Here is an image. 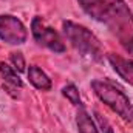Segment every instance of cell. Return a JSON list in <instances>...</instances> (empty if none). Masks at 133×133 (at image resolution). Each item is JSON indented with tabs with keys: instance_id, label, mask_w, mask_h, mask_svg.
Wrapping results in <instances>:
<instances>
[{
	"instance_id": "6",
	"label": "cell",
	"mask_w": 133,
	"mask_h": 133,
	"mask_svg": "<svg viewBox=\"0 0 133 133\" xmlns=\"http://www.w3.org/2000/svg\"><path fill=\"white\" fill-rule=\"evenodd\" d=\"M107 59L111 64L113 70L125 82H129L130 85H133V61L132 59H125V57H122L119 54H113V53H110L107 56Z\"/></svg>"
},
{
	"instance_id": "8",
	"label": "cell",
	"mask_w": 133,
	"mask_h": 133,
	"mask_svg": "<svg viewBox=\"0 0 133 133\" xmlns=\"http://www.w3.org/2000/svg\"><path fill=\"white\" fill-rule=\"evenodd\" d=\"M76 125H77L79 133H99L95 121L84 108H81L76 115Z\"/></svg>"
},
{
	"instance_id": "2",
	"label": "cell",
	"mask_w": 133,
	"mask_h": 133,
	"mask_svg": "<svg viewBox=\"0 0 133 133\" xmlns=\"http://www.w3.org/2000/svg\"><path fill=\"white\" fill-rule=\"evenodd\" d=\"M62 30L65 37L70 40L73 48L84 57H88L91 61H101L104 57V50L99 39L84 25L74 23L71 20H66L62 23Z\"/></svg>"
},
{
	"instance_id": "5",
	"label": "cell",
	"mask_w": 133,
	"mask_h": 133,
	"mask_svg": "<svg viewBox=\"0 0 133 133\" xmlns=\"http://www.w3.org/2000/svg\"><path fill=\"white\" fill-rule=\"evenodd\" d=\"M25 25L14 16H0V40L9 45H20L26 40Z\"/></svg>"
},
{
	"instance_id": "7",
	"label": "cell",
	"mask_w": 133,
	"mask_h": 133,
	"mask_svg": "<svg viewBox=\"0 0 133 133\" xmlns=\"http://www.w3.org/2000/svg\"><path fill=\"white\" fill-rule=\"evenodd\" d=\"M28 79L37 90L48 91L51 88V79L46 76L45 71H42L37 65H31L28 70Z\"/></svg>"
},
{
	"instance_id": "13",
	"label": "cell",
	"mask_w": 133,
	"mask_h": 133,
	"mask_svg": "<svg viewBox=\"0 0 133 133\" xmlns=\"http://www.w3.org/2000/svg\"><path fill=\"white\" fill-rule=\"evenodd\" d=\"M122 46L125 48V51H127L129 54H132V56H133V37L130 39V40H129V42H125Z\"/></svg>"
},
{
	"instance_id": "1",
	"label": "cell",
	"mask_w": 133,
	"mask_h": 133,
	"mask_svg": "<svg viewBox=\"0 0 133 133\" xmlns=\"http://www.w3.org/2000/svg\"><path fill=\"white\" fill-rule=\"evenodd\" d=\"M81 8L96 22L105 25L121 45L133 37V12L124 0H77Z\"/></svg>"
},
{
	"instance_id": "10",
	"label": "cell",
	"mask_w": 133,
	"mask_h": 133,
	"mask_svg": "<svg viewBox=\"0 0 133 133\" xmlns=\"http://www.w3.org/2000/svg\"><path fill=\"white\" fill-rule=\"evenodd\" d=\"M62 95H64V96H65L66 99L73 104V105H76V107H81V105H82L81 95H79V90H77V87H76V85H73V84L65 85V87L62 88Z\"/></svg>"
},
{
	"instance_id": "3",
	"label": "cell",
	"mask_w": 133,
	"mask_h": 133,
	"mask_svg": "<svg viewBox=\"0 0 133 133\" xmlns=\"http://www.w3.org/2000/svg\"><path fill=\"white\" fill-rule=\"evenodd\" d=\"M91 88L95 95L107 107H110L118 116H121L127 122H133V105L119 87H116L108 81L96 79L91 82Z\"/></svg>"
},
{
	"instance_id": "11",
	"label": "cell",
	"mask_w": 133,
	"mask_h": 133,
	"mask_svg": "<svg viewBox=\"0 0 133 133\" xmlns=\"http://www.w3.org/2000/svg\"><path fill=\"white\" fill-rule=\"evenodd\" d=\"M11 62H12V66L16 71H25V57L22 53H19V51L11 53Z\"/></svg>"
},
{
	"instance_id": "4",
	"label": "cell",
	"mask_w": 133,
	"mask_h": 133,
	"mask_svg": "<svg viewBox=\"0 0 133 133\" xmlns=\"http://www.w3.org/2000/svg\"><path fill=\"white\" fill-rule=\"evenodd\" d=\"M31 33L36 42L48 50H51L53 53H64L65 51V43L62 40V37L59 33L51 28L50 25L45 23V20L39 16H36L31 22Z\"/></svg>"
},
{
	"instance_id": "9",
	"label": "cell",
	"mask_w": 133,
	"mask_h": 133,
	"mask_svg": "<svg viewBox=\"0 0 133 133\" xmlns=\"http://www.w3.org/2000/svg\"><path fill=\"white\" fill-rule=\"evenodd\" d=\"M0 74H2L6 85H11L12 88H22L23 87V84H22L17 71L14 70V66H9L5 62H0Z\"/></svg>"
},
{
	"instance_id": "12",
	"label": "cell",
	"mask_w": 133,
	"mask_h": 133,
	"mask_svg": "<svg viewBox=\"0 0 133 133\" xmlns=\"http://www.w3.org/2000/svg\"><path fill=\"white\" fill-rule=\"evenodd\" d=\"M95 116H96V119L99 122V127H101V130H102V133H113L111 125L108 124V121L105 118H102V115H99L98 111H95Z\"/></svg>"
}]
</instances>
